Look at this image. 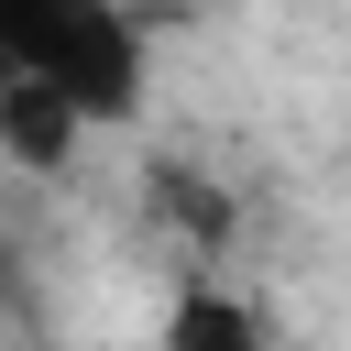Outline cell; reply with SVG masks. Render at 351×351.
I'll use <instances>...</instances> for the list:
<instances>
[{
  "instance_id": "1",
  "label": "cell",
  "mask_w": 351,
  "mask_h": 351,
  "mask_svg": "<svg viewBox=\"0 0 351 351\" xmlns=\"http://www.w3.org/2000/svg\"><path fill=\"white\" fill-rule=\"evenodd\" d=\"M0 77H44L77 121L143 110V22L121 0H0Z\"/></svg>"
},
{
  "instance_id": "2",
  "label": "cell",
  "mask_w": 351,
  "mask_h": 351,
  "mask_svg": "<svg viewBox=\"0 0 351 351\" xmlns=\"http://www.w3.org/2000/svg\"><path fill=\"white\" fill-rule=\"evenodd\" d=\"M77 143H88L77 99H55L44 77H0V154H11L22 176H66Z\"/></svg>"
},
{
  "instance_id": "3",
  "label": "cell",
  "mask_w": 351,
  "mask_h": 351,
  "mask_svg": "<svg viewBox=\"0 0 351 351\" xmlns=\"http://www.w3.org/2000/svg\"><path fill=\"white\" fill-rule=\"evenodd\" d=\"M252 340H263V318L241 296H219V285H186L176 318H165V351H252Z\"/></svg>"
},
{
  "instance_id": "4",
  "label": "cell",
  "mask_w": 351,
  "mask_h": 351,
  "mask_svg": "<svg viewBox=\"0 0 351 351\" xmlns=\"http://www.w3.org/2000/svg\"><path fill=\"white\" fill-rule=\"evenodd\" d=\"M252 351H263V340H252Z\"/></svg>"
}]
</instances>
